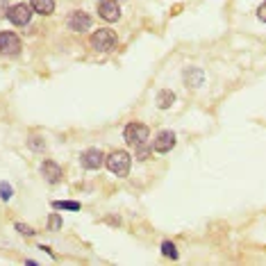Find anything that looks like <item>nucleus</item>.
<instances>
[{
    "label": "nucleus",
    "instance_id": "nucleus-8",
    "mask_svg": "<svg viewBox=\"0 0 266 266\" xmlns=\"http://www.w3.org/2000/svg\"><path fill=\"white\" fill-rule=\"evenodd\" d=\"M7 16H9V21H12L14 25H28L32 14H30V7L28 5H14Z\"/></svg>",
    "mask_w": 266,
    "mask_h": 266
},
{
    "label": "nucleus",
    "instance_id": "nucleus-17",
    "mask_svg": "<svg viewBox=\"0 0 266 266\" xmlns=\"http://www.w3.org/2000/svg\"><path fill=\"white\" fill-rule=\"evenodd\" d=\"M12 196H14V189L9 187V182H2V184H0V198H2V200H9Z\"/></svg>",
    "mask_w": 266,
    "mask_h": 266
},
{
    "label": "nucleus",
    "instance_id": "nucleus-18",
    "mask_svg": "<svg viewBox=\"0 0 266 266\" xmlns=\"http://www.w3.org/2000/svg\"><path fill=\"white\" fill-rule=\"evenodd\" d=\"M16 230L21 232V234H25V236H32V234H34V230H32V228H28V225H23V223H16Z\"/></svg>",
    "mask_w": 266,
    "mask_h": 266
},
{
    "label": "nucleus",
    "instance_id": "nucleus-6",
    "mask_svg": "<svg viewBox=\"0 0 266 266\" xmlns=\"http://www.w3.org/2000/svg\"><path fill=\"white\" fill-rule=\"evenodd\" d=\"M68 28L73 30V32H84V30L91 28V16H89L87 12H73L71 16H68Z\"/></svg>",
    "mask_w": 266,
    "mask_h": 266
},
{
    "label": "nucleus",
    "instance_id": "nucleus-7",
    "mask_svg": "<svg viewBox=\"0 0 266 266\" xmlns=\"http://www.w3.org/2000/svg\"><path fill=\"white\" fill-rule=\"evenodd\" d=\"M173 146H175V132H171V130H162L153 143V148L157 153H168Z\"/></svg>",
    "mask_w": 266,
    "mask_h": 266
},
{
    "label": "nucleus",
    "instance_id": "nucleus-12",
    "mask_svg": "<svg viewBox=\"0 0 266 266\" xmlns=\"http://www.w3.org/2000/svg\"><path fill=\"white\" fill-rule=\"evenodd\" d=\"M173 102H175V94H173L171 89H162L160 94H157V105H160L162 109H168Z\"/></svg>",
    "mask_w": 266,
    "mask_h": 266
},
{
    "label": "nucleus",
    "instance_id": "nucleus-1",
    "mask_svg": "<svg viewBox=\"0 0 266 266\" xmlns=\"http://www.w3.org/2000/svg\"><path fill=\"white\" fill-rule=\"evenodd\" d=\"M91 46H94V50H98V53H109V50H114V46H116V34H114V30H109V28L96 30L94 34H91Z\"/></svg>",
    "mask_w": 266,
    "mask_h": 266
},
{
    "label": "nucleus",
    "instance_id": "nucleus-13",
    "mask_svg": "<svg viewBox=\"0 0 266 266\" xmlns=\"http://www.w3.org/2000/svg\"><path fill=\"white\" fill-rule=\"evenodd\" d=\"M184 82L189 87H202V73L198 68H187L184 71Z\"/></svg>",
    "mask_w": 266,
    "mask_h": 266
},
{
    "label": "nucleus",
    "instance_id": "nucleus-9",
    "mask_svg": "<svg viewBox=\"0 0 266 266\" xmlns=\"http://www.w3.org/2000/svg\"><path fill=\"white\" fill-rule=\"evenodd\" d=\"M102 160H105L102 153L100 150H96V148H89V150H84L82 153V166L84 168H91V171H94V168H100Z\"/></svg>",
    "mask_w": 266,
    "mask_h": 266
},
{
    "label": "nucleus",
    "instance_id": "nucleus-4",
    "mask_svg": "<svg viewBox=\"0 0 266 266\" xmlns=\"http://www.w3.org/2000/svg\"><path fill=\"white\" fill-rule=\"evenodd\" d=\"M21 39H18L14 32H0V53L7 55V57H16L21 55Z\"/></svg>",
    "mask_w": 266,
    "mask_h": 266
},
{
    "label": "nucleus",
    "instance_id": "nucleus-19",
    "mask_svg": "<svg viewBox=\"0 0 266 266\" xmlns=\"http://www.w3.org/2000/svg\"><path fill=\"white\" fill-rule=\"evenodd\" d=\"M50 228H53V230H59V228H62V219H59V214H53V216H50Z\"/></svg>",
    "mask_w": 266,
    "mask_h": 266
},
{
    "label": "nucleus",
    "instance_id": "nucleus-22",
    "mask_svg": "<svg viewBox=\"0 0 266 266\" xmlns=\"http://www.w3.org/2000/svg\"><path fill=\"white\" fill-rule=\"evenodd\" d=\"M257 16H260V21H264L266 23V2H262L260 9H257Z\"/></svg>",
    "mask_w": 266,
    "mask_h": 266
},
{
    "label": "nucleus",
    "instance_id": "nucleus-16",
    "mask_svg": "<svg viewBox=\"0 0 266 266\" xmlns=\"http://www.w3.org/2000/svg\"><path fill=\"white\" fill-rule=\"evenodd\" d=\"M55 209H71V212H77L80 209V202H66V200H57L53 202Z\"/></svg>",
    "mask_w": 266,
    "mask_h": 266
},
{
    "label": "nucleus",
    "instance_id": "nucleus-11",
    "mask_svg": "<svg viewBox=\"0 0 266 266\" xmlns=\"http://www.w3.org/2000/svg\"><path fill=\"white\" fill-rule=\"evenodd\" d=\"M32 9H34L36 14L48 16V14L55 12V0H32Z\"/></svg>",
    "mask_w": 266,
    "mask_h": 266
},
{
    "label": "nucleus",
    "instance_id": "nucleus-15",
    "mask_svg": "<svg viewBox=\"0 0 266 266\" xmlns=\"http://www.w3.org/2000/svg\"><path fill=\"white\" fill-rule=\"evenodd\" d=\"M162 253H164L166 257H171V260H177V248H175V243H171V241L162 243Z\"/></svg>",
    "mask_w": 266,
    "mask_h": 266
},
{
    "label": "nucleus",
    "instance_id": "nucleus-14",
    "mask_svg": "<svg viewBox=\"0 0 266 266\" xmlns=\"http://www.w3.org/2000/svg\"><path fill=\"white\" fill-rule=\"evenodd\" d=\"M134 157H136V160H141V162H146L148 157H150V148H148V141L136 143V146H134Z\"/></svg>",
    "mask_w": 266,
    "mask_h": 266
},
{
    "label": "nucleus",
    "instance_id": "nucleus-10",
    "mask_svg": "<svg viewBox=\"0 0 266 266\" xmlns=\"http://www.w3.org/2000/svg\"><path fill=\"white\" fill-rule=\"evenodd\" d=\"M41 175L46 177L50 184H55V182H59V177H62V168H59L55 162L46 160V162L41 164Z\"/></svg>",
    "mask_w": 266,
    "mask_h": 266
},
{
    "label": "nucleus",
    "instance_id": "nucleus-3",
    "mask_svg": "<svg viewBox=\"0 0 266 266\" xmlns=\"http://www.w3.org/2000/svg\"><path fill=\"white\" fill-rule=\"evenodd\" d=\"M123 136H125V141L130 143V146L143 143V141H148V128L143 123H136V121H132V123L125 125Z\"/></svg>",
    "mask_w": 266,
    "mask_h": 266
},
{
    "label": "nucleus",
    "instance_id": "nucleus-20",
    "mask_svg": "<svg viewBox=\"0 0 266 266\" xmlns=\"http://www.w3.org/2000/svg\"><path fill=\"white\" fill-rule=\"evenodd\" d=\"M30 146L34 148V150H43V143H41L39 136H32V139H30Z\"/></svg>",
    "mask_w": 266,
    "mask_h": 266
},
{
    "label": "nucleus",
    "instance_id": "nucleus-5",
    "mask_svg": "<svg viewBox=\"0 0 266 266\" xmlns=\"http://www.w3.org/2000/svg\"><path fill=\"white\" fill-rule=\"evenodd\" d=\"M98 16L107 23H114L121 18V7H118L116 0H100L98 2Z\"/></svg>",
    "mask_w": 266,
    "mask_h": 266
},
{
    "label": "nucleus",
    "instance_id": "nucleus-21",
    "mask_svg": "<svg viewBox=\"0 0 266 266\" xmlns=\"http://www.w3.org/2000/svg\"><path fill=\"white\" fill-rule=\"evenodd\" d=\"M7 14H9V2L7 0H0V18L7 16Z\"/></svg>",
    "mask_w": 266,
    "mask_h": 266
},
{
    "label": "nucleus",
    "instance_id": "nucleus-2",
    "mask_svg": "<svg viewBox=\"0 0 266 266\" xmlns=\"http://www.w3.org/2000/svg\"><path fill=\"white\" fill-rule=\"evenodd\" d=\"M105 162H107V168H109L114 175L125 177L128 173H130V155L123 153V150H116V153H112Z\"/></svg>",
    "mask_w": 266,
    "mask_h": 266
}]
</instances>
